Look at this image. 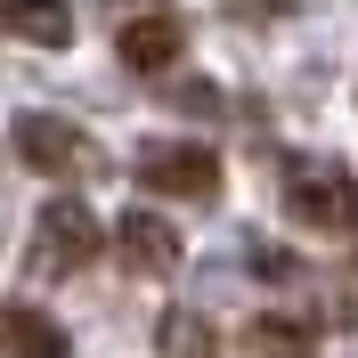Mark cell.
<instances>
[{
	"instance_id": "cell-6",
	"label": "cell",
	"mask_w": 358,
	"mask_h": 358,
	"mask_svg": "<svg viewBox=\"0 0 358 358\" xmlns=\"http://www.w3.org/2000/svg\"><path fill=\"white\" fill-rule=\"evenodd\" d=\"M114 252H122V261L138 268V277H163V268H179V228L163 220V212H147V203H138V212H122V220H114Z\"/></svg>"
},
{
	"instance_id": "cell-3",
	"label": "cell",
	"mask_w": 358,
	"mask_h": 358,
	"mask_svg": "<svg viewBox=\"0 0 358 358\" xmlns=\"http://www.w3.org/2000/svg\"><path fill=\"white\" fill-rule=\"evenodd\" d=\"M98 245H106V236H98V220H90L82 196H49L41 203V220H33V268H41V277H82Z\"/></svg>"
},
{
	"instance_id": "cell-1",
	"label": "cell",
	"mask_w": 358,
	"mask_h": 358,
	"mask_svg": "<svg viewBox=\"0 0 358 358\" xmlns=\"http://www.w3.org/2000/svg\"><path fill=\"white\" fill-rule=\"evenodd\" d=\"M285 212L317 236H350L358 228V179L342 155H293L285 163Z\"/></svg>"
},
{
	"instance_id": "cell-4",
	"label": "cell",
	"mask_w": 358,
	"mask_h": 358,
	"mask_svg": "<svg viewBox=\"0 0 358 358\" xmlns=\"http://www.w3.org/2000/svg\"><path fill=\"white\" fill-rule=\"evenodd\" d=\"M138 187H155V196H179V203H212L220 196V155L212 147H187V138H155V147H138Z\"/></svg>"
},
{
	"instance_id": "cell-5",
	"label": "cell",
	"mask_w": 358,
	"mask_h": 358,
	"mask_svg": "<svg viewBox=\"0 0 358 358\" xmlns=\"http://www.w3.org/2000/svg\"><path fill=\"white\" fill-rule=\"evenodd\" d=\"M114 49H122V66L131 73H163L187 57V24L171 17V8H147V17H131L122 33H114Z\"/></svg>"
},
{
	"instance_id": "cell-10",
	"label": "cell",
	"mask_w": 358,
	"mask_h": 358,
	"mask_svg": "<svg viewBox=\"0 0 358 358\" xmlns=\"http://www.w3.org/2000/svg\"><path fill=\"white\" fill-rule=\"evenodd\" d=\"M261 342H268V350H285V358H310V326H293V317H261Z\"/></svg>"
},
{
	"instance_id": "cell-9",
	"label": "cell",
	"mask_w": 358,
	"mask_h": 358,
	"mask_svg": "<svg viewBox=\"0 0 358 358\" xmlns=\"http://www.w3.org/2000/svg\"><path fill=\"white\" fill-rule=\"evenodd\" d=\"M155 358H220V334H212V317L171 310V317L155 326Z\"/></svg>"
},
{
	"instance_id": "cell-2",
	"label": "cell",
	"mask_w": 358,
	"mask_h": 358,
	"mask_svg": "<svg viewBox=\"0 0 358 358\" xmlns=\"http://www.w3.org/2000/svg\"><path fill=\"white\" fill-rule=\"evenodd\" d=\"M8 147H17L24 171H41V179H98L106 171V147L82 122H66V114H17L8 122Z\"/></svg>"
},
{
	"instance_id": "cell-8",
	"label": "cell",
	"mask_w": 358,
	"mask_h": 358,
	"mask_svg": "<svg viewBox=\"0 0 358 358\" xmlns=\"http://www.w3.org/2000/svg\"><path fill=\"white\" fill-rule=\"evenodd\" d=\"M0 33H17L33 49H66L73 17H66V0H0Z\"/></svg>"
},
{
	"instance_id": "cell-7",
	"label": "cell",
	"mask_w": 358,
	"mask_h": 358,
	"mask_svg": "<svg viewBox=\"0 0 358 358\" xmlns=\"http://www.w3.org/2000/svg\"><path fill=\"white\" fill-rule=\"evenodd\" d=\"M0 358H66L57 317L24 310V301H0Z\"/></svg>"
}]
</instances>
